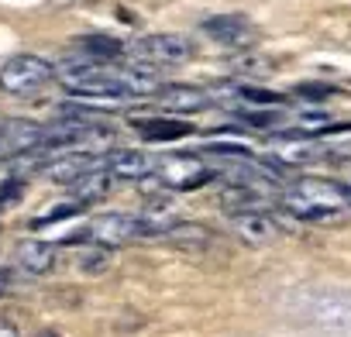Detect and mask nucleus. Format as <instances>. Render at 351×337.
<instances>
[{"instance_id": "1", "label": "nucleus", "mask_w": 351, "mask_h": 337, "mask_svg": "<svg viewBox=\"0 0 351 337\" xmlns=\"http://www.w3.org/2000/svg\"><path fill=\"white\" fill-rule=\"evenodd\" d=\"M56 79L62 83V90L69 97L93 100L90 107H97V110L117 107L121 100H131L124 83H121V69L114 62H97V59H86L80 52L56 66Z\"/></svg>"}, {"instance_id": "2", "label": "nucleus", "mask_w": 351, "mask_h": 337, "mask_svg": "<svg viewBox=\"0 0 351 337\" xmlns=\"http://www.w3.org/2000/svg\"><path fill=\"white\" fill-rule=\"evenodd\" d=\"M282 210L296 221L306 224H337L348 214V203L337 190V183H324V179H300L293 183L282 197H279Z\"/></svg>"}, {"instance_id": "3", "label": "nucleus", "mask_w": 351, "mask_h": 337, "mask_svg": "<svg viewBox=\"0 0 351 337\" xmlns=\"http://www.w3.org/2000/svg\"><path fill=\"white\" fill-rule=\"evenodd\" d=\"M217 179V168L207 165L200 155H165L155 173L145 176L141 183L152 186V190H172V193H193L207 183Z\"/></svg>"}, {"instance_id": "4", "label": "nucleus", "mask_w": 351, "mask_h": 337, "mask_svg": "<svg viewBox=\"0 0 351 337\" xmlns=\"http://www.w3.org/2000/svg\"><path fill=\"white\" fill-rule=\"evenodd\" d=\"M56 79V66L42 55L21 52L0 66V90L11 97H38Z\"/></svg>"}, {"instance_id": "5", "label": "nucleus", "mask_w": 351, "mask_h": 337, "mask_svg": "<svg viewBox=\"0 0 351 337\" xmlns=\"http://www.w3.org/2000/svg\"><path fill=\"white\" fill-rule=\"evenodd\" d=\"M128 55H134L145 66H183L197 55V45L186 35H176V32H162V35H145L134 38L128 45Z\"/></svg>"}, {"instance_id": "6", "label": "nucleus", "mask_w": 351, "mask_h": 337, "mask_svg": "<svg viewBox=\"0 0 351 337\" xmlns=\"http://www.w3.org/2000/svg\"><path fill=\"white\" fill-rule=\"evenodd\" d=\"M141 238H148L141 217L114 210V214H100L97 221L86 224V231L80 238H66V241H90V245H104V248H121V245H131Z\"/></svg>"}, {"instance_id": "7", "label": "nucleus", "mask_w": 351, "mask_h": 337, "mask_svg": "<svg viewBox=\"0 0 351 337\" xmlns=\"http://www.w3.org/2000/svg\"><path fill=\"white\" fill-rule=\"evenodd\" d=\"M200 32L207 38H214L217 45L224 49H234V52H252V45L258 42V32L248 18L241 14H217V18H207L200 21Z\"/></svg>"}, {"instance_id": "8", "label": "nucleus", "mask_w": 351, "mask_h": 337, "mask_svg": "<svg viewBox=\"0 0 351 337\" xmlns=\"http://www.w3.org/2000/svg\"><path fill=\"white\" fill-rule=\"evenodd\" d=\"M231 231L245 241V245H255V248H265V245H276L282 234H286V227L276 221V217H269V214H262V210H245V214H231Z\"/></svg>"}, {"instance_id": "9", "label": "nucleus", "mask_w": 351, "mask_h": 337, "mask_svg": "<svg viewBox=\"0 0 351 337\" xmlns=\"http://www.w3.org/2000/svg\"><path fill=\"white\" fill-rule=\"evenodd\" d=\"M152 97L165 110H176V114H200V110L214 107V93H207L200 86H186V83H162Z\"/></svg>"}, {"instance_id": "10", "label": "nucleus", "mask_w": 351, "mask_h": 337, "mask_svg": "<svg viewBox=\"0 0 351 337\" xmlns=\"http://www.w3.org/2000/svg\"><path fill=\"white\" fill-rule=\"evenodd\" d=\"M100 162L110 168V176H114V179H145V176L155 173V165H158L148 151H134V148L107 151Z\"/></svg>"}, {"instance_id": "11", "label": "nucleus", "mask_w": 351, "mask_h": 337, "mask_svg": "<svg viewBox=\"0 0 351 337\" xmlns=\"http://www.w3.org/2000/svg\"><path fill=\"white\" fill-rule=\"evenodd\" d=\"M114 176H110V168L100 162V165H93V168H86V173H80L73 183H66V190H69V197L73 200H80L83 207H90V203H97V200H104L110 190H114Z\"/></svg>"}, {"instance_id": "12", "label": "nucleus", "mask_w": 351, "mask_h": 337, "mask_svg": "<svg viewBox=\"0 0 351 337\" xmlns=\"http://www.w3.org/2000/svg\"><path fill=\"white\" fill-rule=\"evenodd\" d=\"M0 138L8 145V155H28V151H42L45 145V127L25 117H11L0 127Z\"/></svg>"}, {"instance_id": "13", "label": "nucleus", "mask_w": 351, "mask_h": 337, "mask_svg": "<svg viewBox=\"0 0 351 337\" xmlns=\"http://www.w3.org/2000/svg\"><path fill=\"white\" fill-rule=\"evenodd\" d=\"M18 262L28 275H49L56 272V262H59V248L49 245V241H38V238H28L18 245Z\"/></svg>"}, {"instance_id": "14", "label": "nucleus", "mask_w": 351, "mask_h": 337, "mask_svg": "<svg viewBox=\"0 0 351 337\" xmlns=\"http://www.w3.org/2000/svg\"><path fill=\"white\" fill-rule=\"evenodd\" d=\"M131 124L145 141H176V138H186L193 131L186 121H176V117H138Z\"/></svg>"}, {"instance_id": "15", "label": "nucleus", "mask_w": 351, "mask_h": 337, "mask_svg": "<svg viewBox=\"0 0 351 337\" xmlns=\"http://www.w3.org/2000/svg\"><path fill=\"white\" fill-rule=\"evenodd\" d=\"M158 238H165L169 245H180V248H207L214 241V231L197 221H172Z\"/></svg>"}, {"instance_id": "16", "label": "nucleus", "mask_w": 351, "mask_h": 337, "mask_svg": "<svg viewBox=\"0 0 351 337\" xmlns=\"http://www.w3.org/2000/svg\"><path fill=\"white\" fill-rule=\"evenodd\" d=\"M269 200L265 190H255V186H245V183H228L224 193H221V207L228 214H245V210H262Z\"/></svg>"}, {"instance_id": "17", "label": "nucleus", "mask_w": 351, "mask_h": 337, "mask_svg": "<svg viewBox=\"0 0 351 337\" xmlns=\"http://www.w3.org/2000/svg\"><path fill=\"white\" fill-rule=\"evenodd\" d=\"M76 52L86 59H97V62H121L128 55V45H121L110 35H83V38H76Z\"/></svg>"}, {"instance_id": "18", "label": "nucleus", "mask_w": 351, "mask_h": 337, "mask_svg": "<svg viewBox=\"0 0 351 337\" xmlns=\"http://www.w3.org/2000/svg\"><path fill=\"white\" fill-rule=\"evenodd\" d=\"M73 269H76L80 275H90V279H97V275L110 272V248L83 241V248L73 255Z\"/></svg>"}, {"instance_id": "19", "label": "nucleus", "mask_w": 351, "mask_h": 337, "mask_svg": "<svg viewBox=\"0 0 351 337\" xmlns=\"http://www.w3.org/2000/svg\"><path fill=\"white\" fill-rule=\"evenodd\" d=\"M83 210V203L80 200H66V203H59V207H49L45 214H38V217H32V227L38 231V227H49V224H59V221H69L73 214H80Z\"/></svg>"}, {"instance_id": "20", "label": "nucleus", "mask_w": 351, "mask_h": 337, "mask_svg": "<svg viewBox=\"0 0 351 337\" xmlns=\"http://www.w3.org/2000/svg\"><path fill=\"white\" fill-rule=\"evenodd\" d=\"M28 272L25 269H14V265H4L0 269V299H11V296H18L21 289H28Z\"/></svg>"}, {"instance_id": "21", "label": "nucleus", "mask_w": 351, "mask_h": 337, "mask_svg": "<svg viewBox=\"0 0 351 337\" xmlns=\"http://www.w3.org/2000/svg\"><path fill=\"white\" fill-rule=\"evenodd\" d=\"M241 100H248V103H258V107H279L282 103V97L279 93H272V90H255V86H241V90H234Z\"/></svg>"}, {"instance_id": "22", "label": "nucleus", "mask_w": 351, "mask_h": 337, "mask_svg": "<svg viewBox=\"0 0 351 337\" xmlns=\"http://www.w3.org/2000/svg\"><path fill=\"white\" fill-rule=\"evenodd\" d=\"M0 337H18V327L11 320H4V316H0Z\"/></svg>"}, {"instance_id": "23", "label": "nucleus", "mask_w": 351, "mask_h": 337, "mask_svg": "<svg viewBox=\"0 0 351 337\" xmlns=\"http://www.w3.org/2000/svg\"><path fill=\"white\" fill-rule=\"evenodd\" d=\"M337 190H341V197H344V203L351 210V183H337Z\"/></svg>"}, {"instance_id": "24", "label": "nucleus", "mask_w": 351, "mask_h": 337, "mask_svg": "<svg viewBox=\"0 0 351 337\" xmlns=\"http://www.w3.org/2000/svg\"><path fill=\"white\" fill-rule=\"evenodd\" d=\"M8 158V145H4V138H0V162Z\"/></svg>"}, {"instance_id": "25", "label": "nucleus", "mask_w": 351, "mask_h": 337, "mask_svg": "<svg viewBox=\"0 0 351 337\" xmlns=\"http://www.w3.org/2000/svg\"><path fill=\"white\" fill-rule=\"evenodd\" d=\"M38 337H62V334H59V330H42Z\"/></svg>"}]
</instances>
